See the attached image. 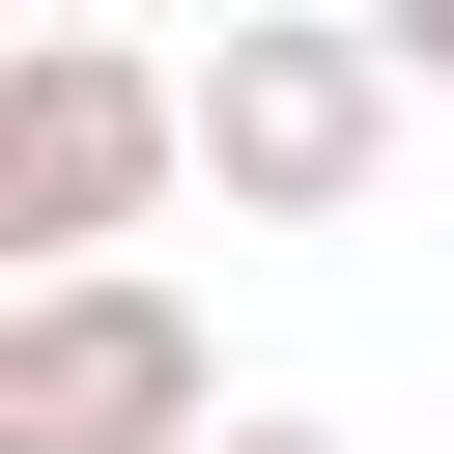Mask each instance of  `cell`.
<instances>
[{"label": "cell", "instance_id": "obj_1", "mask_svg": "<svg viewBox=\"0 0 454 454\" xmlns=\"http://www.w3.org/2000/svg\"><path fill=\"white\" fill-rule=\"evenodd\" d=\"M397 28L369 0H227V57H199V199L227 227H369V170H397Z\"/></svg>", "mask_w": 454, "mask_h": 454}, {"label": "cell", "instance_id": "obj_6", "mask_svg": "<svg viewBox=\"0 0 454 454\" xmlns=\"http://www.w3.org/2000/svg\"><path fill=\"white\" fill-rule=\"evenodd\" d=\"M28 28H114V0H28Z\"/></svg>", "mask_w": 454, "mask_h": 454}, {"label": "cell", "instance_id": "obj_3", "mask_svg": "<svg viewBox=\"0 0 454 454\" xmlns=\"http://www.w3.org/2000/svg\"><path fill=\"white\" fill-rule=\"evenodd\" d=\"M199 426H227V340H199L142 255L0 284V454H199Z\"/></svg>", "mask_w": 454, "mask_h": 454}, {"label": "cell", "instance_id": "obj_5", "mask_svg": "<svg viewBox=\"0 0 454 454\" xmlns=\"http://www.w3.org/2000/svg\"><path fill=\"white\" fill-rule=\"evenodd\" d=\"M199 454H340V426H284V397H227V426H199Z\"/></svg>", "mask_w": 454, "mask_h": 454}, {"label": "cell", "instance_id": "obj_4", "mask_svg": "<svg viewBox=\"0 0 454 454\" xmlns=\"http://www.w3.org/2000/svg\"><path fill=\"white\" fill-rule=\"evenodd\" d=\"M369 28H397V85H426V114H454V0H369Z\"/></svg>", "mask_w": 454, "mask_h": 454}, {"label": "cell", "instance_id": "obj_2", "mask_svg": "<svg viewBox=\"0 0 454 454\" xmlns=\"http://www.w3.org/2000/svg\"><path fill=\"white\" fill-rule=\"evenodd\" d=\"M142 199H199V85H170L142 28H28V57H0V284L142 255Z\"/></svg>", "mask_w": 454, "mask_h": 454}]
</instances>
